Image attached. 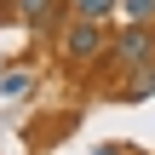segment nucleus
Masks as SVG:
<instances>
[{
    "label": "nucleus",
    "mask_w": 155,
    "mask_h": 155,
    "mask_svg": "<svg viewBox=\"0 0 155 155\" xmlns=\"http://www.w3.org/2000/svg\"><path fill=\"white\" fill-rule=\"evenodd\" d=\"M58 58H69V63H92V58H109V35H104V23L75 12V17L63 23V35H58Z\"/></svg>",
    "instance_id": "f257e3e1"
},
{
    "label": "nucleus",
    "mask_w": 155,
    "mask_h": 155,
    "mask_svg": "<svg viewBox=\"0 0 155 155\" xmlns=\"http://www.w3.org/2000/svg\"><path fill=\"white\" fill-rule=\"evenodd\" d=\"M98 155H121V144H104V150H98Z\"/></svg>",
    "instance_id": "0eeeda50"
},
{
    "label": "nucleus",
    "mask_w": 155,
    "mask_h": 155,
    "mask_svg": "<svg viewBox=\"0 0 155 155\" xmlns=\"http://www.w3.org/2000/svg\"><path fill=\"white\" fill-rule=\"evenodd\" d=\"M29 86H35V81H29L23 69H6V75H0V92H6V98H23Z\"/></svg>",
    "instance_id": "423d86ee"
},
{
    "label": "nucleus",
    "mask_w": 155,
    "mask_h": 155,
    "mask_svg": "<svg viewBox=\"0 0 155 155\" xmlns=\"http://www.w3.org/2000/svg\"><path fill=\"white\" fill-rule=\"evenodd\" d=\"M12 6L29 29H58L63 23V0H12Z\"/></svg>",
    "instance_id": "7ed1b4c3"
},
{
    "label": "nucleus",
    "mask_w": 155,
    "mask_h": 155,
    "mask_svg": "<svg viewBox=\"0 0 155 155\" xmlns=\"http://www.w3.org/2000/svg\"><path fill=\"white\" fill-rule=\"evenodd\" d=\"M121 17L127 23H155V0H121Z\"/></svg>",
    "instance_id": "39448f33"
},
{
    "label": "nucleus",
    "mask_w": 155,
    "mask_h": 155,
    "mask_svg": "<svg viewBox=\"0 0 155 155\" xmlns=\"http://www.w3.org/2000/svg\"><path fill=\"white\" fill-rule=\"evenodd\" d=\"M109 58H115L121 69H144V63H155V23H127V29L109 40Z\"/></svg>",
    "instance_id": "f03ea898"
},
{
    "label": "nucleus",
    "mask_w": 155,
    "mask_h": 155,
    "mask_svg": "<svg viewBox=\"0 0 155 155\" xmlns=\"http://www.w3.org/2000/svg\"><path fill=\"white\" fill-rule=\"evenodd\" d=\"M75 12H81V17H98V23H109V12H121V0H75Z\"/></svg>",
    "instance_id": "20e7f679"
}]
</instances>
